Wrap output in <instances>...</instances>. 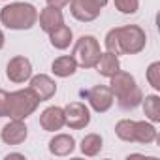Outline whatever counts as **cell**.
<instances>
[{"label": "cell", "mask_w": 160, "mask_h": 160, "mask_svg": "<svg viewBox=\"0 0 160 160\" xmlns=\"http://www.w3.org/2000/svg\"><path fill=\"white\" fill-rule=\"evenodd\" d=\"M0 21L12 30H28L38 21V10L28 2H13L2 8Z\"/></svg>", "instance_id": "3"}, {"label": "cell", "mask_w": 160, "mask_h": 160, "mask_svg": "<svg viewBox=\"0 0 160 160\" xmlns=\"http://www.w3.org/2000/svg\"><path fill=\"white\" fill-rule=\"evenodd\" d=\"M40 102H45V100H51L57 92V83L45 73H40V75H34L30 79V87H28Z\"/></svg>", "instance_id": "9"}, {"label": "cell", "mask_w": 160, "mask_h": 160, "mask_svg": "<svg viewBox=\"0 0 160 160\" xmlns=\"http://www.w3.org/2000/svg\"><path fill=\"white\" fill-rule=\"evenodd\" d=\"M113 2H115V8L121 13H126V15L136 13L138 12V6H139L138 0H113Z\"/></svg>", "instance_id": "23"}, {"label": "cell", "mask_w": 160, "mask_h": 160, "mask_svg": "<svg viewBox=\"0 0 160 160\" xmlns=\"http://www.w3.org/2000/svg\"><path fill=\"white\" fill-rule=\"evenodd\" d=\"M143 113L149 121L152 122H160V98L156 94H149L143 100Z\"/></svg>", "instance_id": "19"}, {"label": "cell", "mask_w": 160, "mask_h": 160, "mask_svg": "<svg viewBox=\"0 0 160 160\" xmlns=\"http://www.w3.org/2000/svg\"><path fill=\"white\" fill-rule=\"evenodd\" d=\"M40 106L38 96L30 91V89H23V91H15L10 92V100H8V117L10 119H27L28 115H32Z\"/></svg>", "instance_id": "4"}, {"label": "cell", "mask_w": 160, "mask_h": 160, "mask_svg": "<svg viewBox=\"0 0 160 160\" xmlns=\"http://www.w3.org/2000/svg\"><path fill=\"white\" fill-rule=\"evenodd\" d=\"M91 2H92V4H96L98 8H104V6L108 4V0H91Z\"/></svg>", "instance_id": "26"}, {"label": "cell", "mask_w": 160, "mask_h": 160, "mask_svg": "<svg viewBox=\"0 0 160 160\" xmlns=\"http://www.w3.org/2000/svg\"><path fill=\"white\" fill-rule=\"evenodd\" d=\"M60 25H64V15L58 8H53V6H47L42 10L40 13V27L43 32L51 34L53 30H57Z\"/></svg>", "instance_id": "13"}, {"label": "cell", "mask_w": 160, "mask_h": 160, "mask_svg": "<svg viewBox=\"0 0 160 160\" xmlns=\"http://www.w3.org/2000/svg\"><path fill=\"white\" fill-rule=\"evenodd\" d=\"M102 136L98 134H87L81 141V152L85 156H96L102 151Z\"/></svg>", "instance_id": "20"}, {"label": "cell", "mask_w": 160, "mask_h": 160, "mask_svg": "<svg viewBox=\"0 0 160 160\" xmlns=\"http://www.w3.org/2000/svg\"><path fill=\"white\" fill-rule=\"evenodd\" d=\"M111 92H113V98H117V104L121 109H136L141 100H143V92L141 89L136 85V79L128 73V72H115L111 77Z\"/></svg>", "instance_id": "2"}, {"label": "cell", "mask_w": 160, "mask_h": 160, "mask_svg": "<svg viewBox=\"0 0 160 160\" xmlns=\"http://www.w3.org/2000/svg\"><path fill=\"white\" fill-rule=\"evenodd\" d=\"M8 100H10V92L0 89V117H8Z\"/></svg>", "instance_id": "24"}, {"label": "cell", "mask_w": 160, "mask_h": 160, "mask_svg": "<svg viewBox=\"0 0 160 160\" xmlns=\"http://www.w3.org/2000/svg\"><path fill=\"white\" fill-rule=\"evenodd\" d=\"M75 149V139L68 134H58L49 141V151L55 156H68Z\"/></svg>", "instance_id": "14"}, {"label": "cell", "mask_w": 160, "mask_h": 160, "mask_svg": "<svg viewBox=\"0 0 160 160\" xmlns=\"http://www.w3.org/2000/svg\"><path fill=\"white\" fill-rule=\"evenodd\" d=\"M6 75H8L10 81H13V83H25L27 79H30V75H32L30 60L27 57H13L8 62Z\"/></svg>", "instance_id": "8"}, {"label": "cell", "mask_w": 160, "mask_h": 160, "mask_svg": "<svg viewBox=\"0 0 160 160\" xmlns=\"http://www.w3.org/2000/svg\"><path fill=\"white\" fill-rule=\"evenodd\" d=\"M27 136H28V128L19 119H13L12 122H8L0 132V138L6 145H19L27 139Z\"/></svg>", "instance_id": "11"}, {"label": "cell", "mask_w": 160, "mask_h": 160, "mask_svg": "<svg viewBox=\"0 0 160 160\" xmlns=\"http://www.w3.org/2000/svg\"><path fill=\"white\" fill-rule=\"evenodd\" d=\"M100 43L94 36H81L75 42L72 57L77 60V66L81 68H94L98 58H100Z\"/></svg>", "instance_id": "5"}, {"label": "cell", "mask_w": 160, "mask_h": 160, "mask_svg": "<svg viewBox=\"0 0 160 160\" xmlns=\"http://www.w3.org/2000/svg\"><path fill=\"white\" fill-rule=\"evenodd\" d=\"M147 81L152 89H160V62H152L147 68Z\"/></svg>", "instance_id": "22"}, {"label": "cell", "mask_w": 160, "mask_h": 160, "mask_svg": "<svg viewBox=\"0 0 160 160\" xmlns=\"http://www.w3.org/2000/svg\"><path fill=\"white\" fill-rule=\"evenodd\" d=\"M156 139V128L151 124V122H145V121H136V126H134V141L138 143H152Z\"/></svg>", "instance_id": "17"}, {"label": "cell", "mask_w": 160, "mask_h": 160, "mask_svg": "<svg viewBox=\"0 0 160 160\" xmlns=\"http://www.w3.org/2000/svg\"><path fill=\"white\" fill-rule=\"evenodd\" d=\"M6 158L10 160V158H25V156H23V154H19V152H12V154H8Z\"/></svg>", "instance_id": "27"}, {"label": "cell", "mask_w": 160, "mask_h": 160, "mask_svg": "<svg viewBox=\"0 0 160 160\" xmlns=\"http://www.w3.org/2000/svg\"><path fill=\"white\" fill-rule=\"evenodd\" d=\"M4 42H6V38H4V32H2V30H0V49H2V47H4Z\"/></svg>", "instance_id": "28"}, {"label": "cell", "mask_w": 160, "mask_h": 160, "mask_svg": "<svg viewBox=\"0 0 160 160\" xmlns=\"http://www.w3.org/2000/svg\"><path fill=\"white\" fill-rule=\"evenodd\" d=\"M40 124L43 130L47 132H55V130H60L64 124H66V119H64V109L58 108V106H49L42 111L40 115Z\"/></svg>", "instance_id": "12"}, {"label": "cell", "mask_w": 160, "mask_h": 160, "mask_svg": "<svg viewBox=\"0 0 160 160\" xmlns=\"http://www.w3.org/2000/svg\"><path fill=\"white\" fill-rule=\"evenodd\" d=\"M147 36L138 25H126L111 28L106 34V49L113 55H138L145 49Z\"/></svg>", "instance_id": "1"}, {"label": "cell", "mask_w": 160, "mask_h": 160, "mask_svg": "<svg viewBox=\"0 0 160 160\" xmlns=\"http://www.w3.org/2000/svg\"><path fill=\"white\" fill-rule=\"evenodd\" d=\"M70 12L77 21L89 23V21H94L100 15L102 8L92 4L91 0H70Z\"/></svg>", "instance_id": "10"}, {"label": "cell", "mask_w": 160, "mask_h": 160, "mask_svg": "<svg viewBox=\"0 0 160 160\" xmlns=\"http://www.w3.org/2000/svg\"><path fill=\"white\" fill-rule=\"evenodd\" d=\"M94 68H98V73H100V75H104V77H111L115 72L121 70L119 57L113 55V53H109V51H108V53H102Z\"/></svg>", "instance_id": "16"}, {"label": "cell", "mask_w": 160, "mask_h": 160, "mask_svg": "<svg viewBox=\"0 0 160 160\" xmlns=\"http://www.w3.org/2000/svg\"><path fill=\"white\" fill-rule=\"evenodd\" d=\"M51 70H53V73L58 75V77H70V75H73L75 70H77V60H75L72 55H62V57H58V58L53 60Z\"/></svg>", "instance_id": "15"}, {"label": "cell", "mask_w": 160, "mask_h": 160, "mask_svg": "<svg viewBox=\"0 0 160 160\" xmlns=\"http://www.w3.org/2000/svg\"><path fill=\"white\" fill-rule=\"evenodd\" d=\"M72 28H68L66 25H60L57 30H53L51 34H49V40H51V45L55 47V49H66V47H70V43H72Z\"/></svg>", "instance_id": "18"}, {"label": "cell", "mask_w": 160, "mask_h": 160, "mask_svg": "<svg viewBox=\"0 0 160 160\" xmlns=\"http://www.w3.org/2000/svg\"><path fill=\"white\" fill-rule=\"evenodd\" d=\"M64 119L66 124L73 130H81L91 122V111L85 104L81 102H70L64 108Z\"/></svg>", "instance_id": "6"}, {"label": "cell", "mask_w": 160, "mask_h": 160, "mask_svg": "<svg viewBox=\"0 0 160 160\" xmlns=\"http://www.w3.org/2000/svg\"><path fill=\"white\" fill-rule=\"evenodd\" d=\"M70 4V0H47V6H53V8H64Z\"/></svg>", "instance_id": "25"}, {"label": "cell", "mask_w": 160, "mask_h": 160, "mask_svg": "<svg viewBox=\"0 0 160 160\" xmlns=\"http://www.w3.org/2000/svg\"><path fill=\"white\" fill-rule=\"evenodd\" d=\"M134 126H136V121H130V119H122L115 124V134L119 139L122 141H134Z\"/></svg>", "instance_id": "21"}, {"label": "cell", "mask_w": 160, "mask_h": 160, "mask_svg": "<svg viewBox=\"0 0 160 160\" xmlns=\"http://www.w3.org/2000/svg\"><path fill=\"white\" fill-rule=\"evenodd\" d=\"M87 100L96 113H106L113 106V92L106 85H96L91 91H87Z\"/></svg>", "instance_id": "7"}]
</instances>
